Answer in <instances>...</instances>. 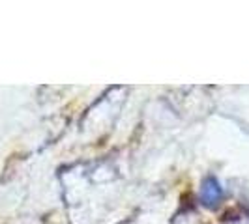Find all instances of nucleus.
I'll use <instances>...</instances> for the list:
<instances>
[{
	"instance_id": "nucleus-1",
	"label": "nucleus",
	"mask_w": 249,
	"mask_h": 224,
	"mask_svg": "<svg viewBox=\"0 0 249 224\" xmlns=\"http://www.w3.org/2000/svg\"><path fill=\"white\" fill-rule=\"evenodd\" d=\"M219 192H221V191H219V187H217V183H215L213 179H208L204 189H202V196H204V200H206L208 204H213V200H217Z\"/></svg>"
}]
</instances>
